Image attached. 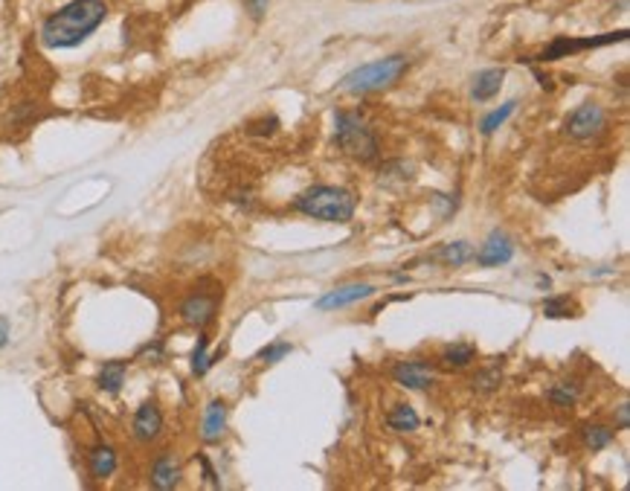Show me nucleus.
<instances>
[{"instance_id":"17","label":"nucleus","mask_w":630,"mask_h":491,"mask_svg":"<svg viewBox=\"0 0 630 491\" xmlns=\"http://www.w3.org/2000/svg\"><path fill=\"white\" fill-rule=\"evenodd\" d=\"M447 370H468L471 363L477 361V347L474 343H450V347L442 349V358Z\"/></svg>"},{"instance_id":"3","label":"nucleus","mask_w":630,"mask_h":491,"mask_svg":"<svg viewBox=\"0 0 630 491\" xmlns=\"http://www.w3.org/2000/svg\"><path fill=\"white\" fill-rule=\"evenodd\" d=\"M409 67L407 56H386V58H375L369 65H361L349 70L346 76L338 82V88L343 93H352V97H361V93H375V90H386L393 88L398 79L404 76Z\"/></svg>"},{"instance_id":"1","label":"nucleus","mask_w":630,"mask_h":491,"mask_svg":"<svg viewBox=\"0 0 630 491\" xmlns=\"http://www.w3.org/2000/svg\"><path fill=\"white\" fill-rule=\"evenodd\" d=\"M105 20H108L105 0H70L44 18L38 35L47 50H73L85 44Z\"/></svg>"},{"instance_id":"25","label":"nucleus","mask_w":630,"mask_h":491,"mask_svg":"<svg viewBox=\"0 0 630 491\" xmlns=\"http://www.w3.org/2000/svg\"><path fill=\"white\" fill-rule=\"evenodd\" d=\"M500 381H502V370L494 363V367H488V370H479L474 378H471V386H474L477 393H494Z\"/></svg>"},{"instance_id":"11","label":"nucleus","mask_w":630,"mask_h":491,"mask_svg":"<svg viewBox=\"0 0 630 491\" xmlns=\"http://www.w3.org/2000/svg\"><path fill=\"white\" fill-rule=\"evenodd\" d=\"M131 431H134L136 442H154V439L163 433V413H160V407H157L154 401H145V404L136 407Z\"/></svg>"},{"instance_id":"12","label":"nucleus","mask_w":630,"mask_h":491,"mask_svg":"<svg viewBox=\"0 0 630 491\" xmlns=\"http://www.w3.org/2000/svg\"><path fill=\"white\" fill-rule=\"evenodd\" d=\"M181 477H183V468L181 463L175 459V454H160L154 459L152 465V474H149V483L160 491H169L181 486Z\"/></svg>"},{"instance_id":"10","label":"nucleus","mask_w":630,"mask_h":491,"mask_svg":"<svg viewBox=\"0 0 630 491\" xmlns=\"http://www.w3.org/2000/svg\"><path fill=\"white\" fill-rule=\"evenodd\" d=\"M474 259H477L479 268L509 265L511 259H514V242H511V236H506L502 230H494V233L486 238V245L479 247V253H474Z\"/></svg>"},{"instance_id":"29","label":"nucleus","mask_w":630,"mask_h":491,"mask_svg":"<svg viewBox=\"0 0 630 491\" xmlns=\"http://www.w3.org/2000/svg\"><path fill=\"white\" fill-rule=\"evenodd\" d=\"M198 459H201V468H204V477H206V483L218 486V477H215V472H213V465H209V459H206V456H198Z\"/></svg>"},{"instance_id":"14","label":"nucleus","mask_w":630,"mask_h":491,"mask_svg":"<svg viewBox=\"0 0 630 491\" xmlns=\"http://www.w3.org/2000/svg\"><path fill=\"white\" fill-rule=\"evenodd\" d=\"M502 79H506V70L502 67H488V70H479L474 82H471V97L474 102H488L494 99L500 88H502Z\"/></svg>"},{"instance_id":"28","label":"nucleus","mask_w":630,"mask_h":491,"mask_svg":"<svg viewBox=\"0 0 630 491\" xmlns=\"http://www.w3.org/2000/svg\"><path fill=\"white\" fill-rule=\"evenodd\" d=\"M630 425V404H618V431H627Z\"/></svg>"},{"instance_id":"7","label":"nucleus","mask_w":630,"mask_h":491,"mask_svg":"<svg viewBox=\"0 0 630 491\" xmlns=\"http://www.w3.org/2000/svg\"><path fill=\"white\" fill-rule=\"evenodd\" d=\"M622 41H627V29H618V33H604V35H593V38H555L552 44L538 56V61H558V58L581 53V50L622 44Z\"/></svg>"},{"instance_id":"31","label":"nucleus","mask_w":630,"mask_h":491,"mask_svg":"<svg viewBox=\"0 0 630 491\" xmlns=\"http://www.w3.org/2000/svg\"><path fill=\"white\" fill-rule=\"evenodd\" d=\"M160 352H163V343L157 340V343H149V347H145L140 355H152V358H160Z\"/></svg>"},{"instance_id":"5","label":"nucleus","mask_w":630,"mask_h":491,"mask_svg":"<svg viewBox=\"0 0 630 491\" xmlns=\"http://www.w3.org/2000/svg\"><path fill=\"white\" fill-rule=\"evenodd\" d=\"M564 131H566V137L581 140V143L602 137L607 131V111L598 105V102H581V105L566 117Z\"/></svg>"},{"instance_id":"6","label":"nucleus","mask_w":630,"mask_h":491,"mask_svg":"<svg viewBox=\"0 0 630 491\" xmlns=\"http://www.w3.org/2000/svg\"><path fill=\"white\" fill-rule=\"evenodd\" d=\"M218 306H222V291H204V288H198L192 291L183 302H181V308H177V315H181V320L186 323V326H192V329H206L209 323L215 320L218 315Z\"/></svg>"},{"instance_id":"26","label":"nucleus","mask_w":630,"mask_h":491,"mask_svg":"<svg viewBox=\"0 0 630 491\" xmlns=\"http://www.w3.org/2000/svg\"><path fill=\"white\" fill-rule=\"evenodd\" d=\"M291 352H293V347L288 340H276V343H270V347H265L259 352V361L261 363H279V361H285Z\"/></svg>"},{"instance_id":"30","label":"nucleus","mask_w":630,"mask_h":491,"mask_svg":"<svg viewBox=\"0 0 630 491\" xmlns=\"http://www.w3.org/2000/svg\"><path fill=\"white\" fill-rule=\"evenodd\" d=\"M9 343V320L0 315V349H4Z\"/></svg>"},{"instance_id":"21","label":"nucleus","mask_w":630,"mask_h":491,"mask_svg":"<svg viewBox=\"0 0 630 491\" xmlns=\"http://www.w3.org/2000/svg\"><path fill=\"white\" fill-rule=\"evenodd\" d=\"M477 250L471 247V242H450L442 247V253H439V259L447 265V268H462L465 262H471L474 259Z\"/></svg>"},{"instance_id":"15","label":"nucleus","mask_w":630,"mask_h":491,"mask_svg":"<svg viewBox=\"0 0 630 491\" xmlns=\"http://www.w3.org/2000/svg\"><path fill=\"white\" fill-rule=\"evenodd\" d=\"M117 465H120V456L117 451H113L111 445H93L90 448V454H88V468H90V474L97 477V479H108L117 474Z\"/></svg>"},{"instance_id":"24","label":"nucleus","mask_w":630,"mask_h":491,"mask_svg":"<svg viewBox=\"0 0 630 491\" xmlns=\"http://www.w3.org/2000/svg\"><path fill=\"white\" fill-rule=\"evenodd\" d=\"M206 347H209V338H206V334H201V338H198V343H195V352H192V375H195V378L206 375L209 367L215 363V358L206 352Z\"/></svg>"},{"instance_id":"27","label":"nucleus","mask_w":630,"mask_h":491,"mask_svg":"<svg viewBox=\"0 0 630 491\" xmlns=\"http://www.w3.org/2000/svg\"><path fill=\"white\" fill-rule=\"evenodd\" d=\"M268 6H270V0H245V9H247V15L253 18V20H261V18H265Z\"/></svg>"},{"instance_id":"9","label":"nucleus","mask_w":630,"mask_h":491,"mask_svg":"<svg viewBox=\"0 0 630 491\" xmlns=\"http://www.w3.org/2000/svg\"><path fill=\"white\" fill-rule=\"evenodd\" d=\"M393 378L404 390H430L436 384V370L424 361H398L393 367Z\"/></svg>"},{"instance_id":"18","label":"nucleus","mask_w":630,"mask_h":491,"mask_svg":"<svg viewBox=\"0 0 630 491\" xmlns=\"http://www.w3.org/2000/svg\"><path fill=\"white\" fill-rule=\"evenodd\" d=\"M616 439V431L607 425H587L581 427V442L587 451H604V448H611Z\"/></svg>"},{"instance_id":"19","label":"nucleus","mask_w":630,"mask_h":491,"mask_svg":"<svg viewBox=\"0 0 630 491\" xmlns=\"http://www.w3.org/2000/svg\"><path fill=\"white\" fill-rule=\"evenodd\" d=\"M422 419H418V413L413 410L409 404H395L393 413H390V427L395 433H416Z\"/></svg>"},{"instance_id":"20","label":"nucleus","mask_w":630,"mask_h":491,"mask_svg":"<svg viewBox=\"0 0 630 491\" xmlns=\"http://www.w3.org/2000/svg\"><path fill=\"white\" fill-rule=\"evenodd\" d=\"M517 105H520L517 99H509L506 105H500V108H494L491 113H486V117H482V122H479V131L486 134V137H491V134L500 131L502 125L509 122V117H511L514 111H517Z\"/></svg>"},{"instance_id":"23","label":"nucleus","mask_w":630,"mask_h":491,"mask_svg":"<svg viewBox=\"0 0 630 491\" xmlns=\"http://www.w3.org/2000/svg\"><path fill=\"white\" fill-rule=\"evenodd\" d=\"M579 395H581V386L575 381H558L549 390V401L558 404V407H572L575 401H579Z\"/></svg>"},{"instance_id":"32","label":"nucleus","mask_w":630,"mask_h":491,"mask_svg":"<svg viewBox=\"0 0 630 491\" xmlns=\"http://www.w3.org/2000/svg\"><path fill=\"white\" fill-rule=\"evenodd\" d=\"M538 285H541V288H549V277L541 274V277H538Z\"/></svg>"},{"instance_id":"8","label":"nucleus","mask_w":630,"mask_h":491,"mask_svg":"<svg viewBox=\"0 0 630 491\" xmlns=\"http://www.w3.org/2000/svg\"><path fill=\"white\" fill-rule=\"evenodd\" d=\"M377 294V288L369 285V282H349V285H340V288H331L314 302L317 311H338L346 306H354V302H363Z\"/></svg>"},{"instance_id":"22","label":"nucleus","mask_w":630,"mask_h":491,"mask_svg":"<svg viewBox=\"0 0 630 491\" xmlns=\"http://www.w3.org/2000/svg\"><path fill=\"white\" fill-rule=\"evenodd\" d=\"M575 302L570 297H546L543 300V317L549 320H564V317H575Z\"/></svg>"},{"instance_id":"4","label":"nucleus","mask_w":630,"mask_h":491,"mask_svg":"<svg viewBox=\"0 0 630 491\" xmlns=\"http://www.w3.org/2000/svg\"><path fill=\"white\" fill-rule=\"evenodd\" d=\"M334 143H338L343 154H349L352 160H361V163L377 160V140L375 134L366 129V122L358 113H349V111L334 113Z\"/></svg>"},{"instance_id":"16","label":"nucleus","mask_w":630,"mask_h":491,"mask_svg":"<svg viewBox=\"0 0 630 491\" xmlns=\"http://www.w3.org/2000/svg\"><path fill=\"white\" fill-rule=\"evenodd\" d=\"M125 372H128V361H105L97 375V386L102 393L117 395L125 384Z\"/></svg>"},{"instance_id":"2","label":"nucleus","mask_w":630,"mask_h":491,"mask_svg":"<svg viewBox=\"0 0 630 491\" xmlns=\"http://www.w3.org/2000/svg\"><path fill=\"white\" fill-rule=\"evenodd\" d=\"M354 198L349 190L343 186H311V190L302 192L297 201H293V210L314 218V222H325V224H349L354 218Z\"/></svg>"},{"instance_id":"13","label":"nucleus","mask_w":630,"mask_h":491,"mask_svg":"<svg viewBox=\"0 0 630 491\" xmlns=\"http://www.w3.org/2000/svg\"><path fill=\"white\" fill-rule=\"evenodd\" d=\"M224 431H227V404L222 399H213L206 404L201 419V439L204 442H222Z\"/></svg>"}]
</instances>
